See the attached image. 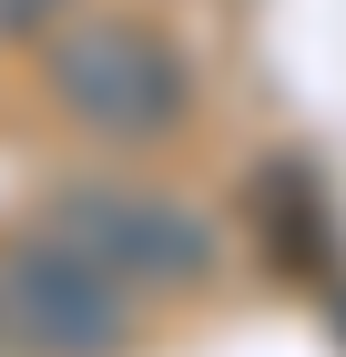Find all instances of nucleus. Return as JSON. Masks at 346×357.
I'll list each match as a JSON object with an SVG mask.
<instances>
[{
	"label": "nucleus",
	"instance_id": "nucleus-1",
	"mask_svg": "<svg viewBox=\"0 0 346 357\" xmlns=\"http://www.w3.org/2000/svg\"><path fill=\"white\" fill-rule=\"evenodd\" d=\"M41 92L102 143H163L194 112V61L173 31L133 21V10H81V21L61 10L41 31Z\"/></svg>",
	"mask_w": 346,
	"mask_h": 357
},
{
	"label": "nucleus",
	"instance_id": "nucleus-2",
	"mask_svg": "<svg viewBox=\"0 0 346 357\" xmlns=\"http://www.w3.org/2000/svg\"><path fill=\"white\" fill-rule=\"evenodd\" d=\"M41 235L61 255H81L102 286H123V296H184V286L214 275V255H224V235L194 204L143 194V184H72Z\"/></svg>",
	"mask_w": 346,
	"mask_h": 357
},
{
	"label": "nucleus",
	"instance_id": "nucleus-3",
	"mask_svg": "<svg viewBox=\"0 0 346 357\" xmlns=\"http://www.w3.org/2000/svg\"><path fill=\"white\" fill-rule=\"evenodd\" d=\"M143 317L123 286L61 255L52 235L0 245V357H133Z\"/></svg>",
	"mask_w": 346,
	"mask_h": 357
},
{
	"label": "nucleus",
	"instance_id": "nucleus-4",
	"mask_svg": "<svg viewBox=\"0 0 346 357\" xmlns=\"http://www.w3.org/2000/svg\"><path fill=\"white\" fill-rule=\"evenodd\" d=\"M244 225L285 286H336V204H326V174L306 153H265L244 174Z\"/></svg>",
	"mask_w": 346,
	"mask_h": 357
},
{
	"label": "nucleus",
	"instance_id": "nucleus-5",
	"mask_svg": "<svg viewBox=\"0 0 346 357\" xmlns=\"http://www.w3.org/2000/svg\"><path fill=\"white\" fill-rule=\"evenodd\" d=\"M61 10H72V0H0V41H41Z\"/></svg>",
	"mask_w": 346,
	"mask_h": 357
},
{
	"label": "nucleus",
	"instance_id": "nucleus-6",
	"mask_svg": "<svg viewBox=\"0 0 346 357\" xmlns=\"http://www.w3.org/2000/svg\"><path fill=\"white\" fill-rule=\"evenodd\" d=\"M336 327H346V306H336Z\"/></svg>",
	"mask_w": 346,
	"mask_h": 357
}]
</instances>
